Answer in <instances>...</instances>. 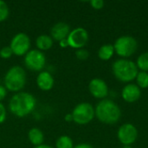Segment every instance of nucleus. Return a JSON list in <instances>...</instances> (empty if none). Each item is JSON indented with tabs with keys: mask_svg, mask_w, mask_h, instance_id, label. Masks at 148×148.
Masks as SVG:
<instances>
[{
	"mask_svg": "<svg viewBox=\"0 0 148 148\" xmlns=\"http://www.w3.org/2000/svg\"><path fill=\"white\" fill-rule=\"evenodd\" d=\"M136 66L140 71L148 72V52H144L139 56L136 62Z\"/></svg>",
	"mask_w": 148,
	"mask_h": 148,
	"instance_id": "6ab92c4d",
	"label": "nucleus"
},
{
	"mask_svg": "<svg viewBox=\"0 0 148 148\" xmlns=\"http://www.w3.org/2000/svg\"><path fill=\"white\" fill-rule=\"evenodd\" d=\"M28 139L32 145H34L35 147H37L43 143L44 135H43L42 131L40 128L32 127L28 132Z\"/></svg>",
	"mask_w": 148,
	"mask_h": 148,
	"instance_id": "dca6fc26",
	"label": "nucleus"
},
{
	"mask_svg": "<svg viewBox=\"0 0 148 148\" xmlns=\"http://www.w3.org/2000/svg\"><path fill=\"white\" fill-rule=\"evenodd\" d=\"M117 138L123 146H131L138 139V130L132 123H125L119 127Z\"/></svg>",
	"mask_w": 148,
	"mask_h": 148,
	"instance_id": "1a4fd4ad",
	"label": "nucleus"
},
{
	"mask_svg": "<svg viewBox=\"0 0 148 148\" xmlns=\"http://www.w3.org/2000/svg\"><path fill=\"white\" fill-rule=\"evenodd\" d=\"M45 55L38 49H30L24 56V65L30 71L41 72L45 67Z\"/></svg>",
	"mask_w": 148,
	"mask_h": 148,
	"instance_id": "0eeeda50",
	"label": "nucleus"
},
{
	"mask_svg": "<svg viewBox=\"0 0 148 148\" xmlns=\"http://www.w3.org/2000/svg\"><path fill=\"white\" fill-rule=\"evenodd\" d=\"M73 121L78 125H87L95 116V108L88 102H81L77 104L72 111Z\"/></svg>",
	"mask_w": 148,
	"mask_h": 148,
	"instance_id": "423d86ee",
	"label": "nucleus"
},
{
	"mask_svg": "<svg viewBox=\"0 0 148 148\" xmlns=\"http://www.w3.org/2000/svg\"><path fill=\"white\" fill-rule=\"evenodd\" d=\"M10 14V10H9V7L8 4L3 1L0 0V22H3L5 21Z\"/></svg>",
	"mask_w": 148,
	"mask_h": 148,
	"instance_id": "412c9836",
	"label": "nucleus"
},
{
	"mask_svg": "<svg viewBox=\"0 0 148 148\" xmlns=\"http://www.w3.org/2000/svg\"><path fill=\"white\" fill-rule=\"evenodd\" d=\"M10 47L13 55L16 56H25L30 50V38L26 33L19 32L12 37Z\"/></svg>",
	"mask_w": 148,
	"mask_h": 148,
	"instance_id": "6e6552de",
	"label": "nucleus"
},
{
	"mask_svg": "<svg viewBox=\"0 0 148 148\" xmlns=\"http://www.w3.org/2000/svg\"><path fill=\"white\" fill-rule=\"evenodd\" d=\"M59 45H60V47L62 48V49H65V48L69 47V42H68L67 38H66V39H63V40H62V41H60V42H59Z\"/></svg>",
	"mask_w": 148,
	"mask_h": 148,
	"instance_id": "cd10ccee",
	"label": "nucleus"
},
{
	"mask_svg": "<svg viewBox=\"0 0 148 148\" xmlns=\"http://www.w3.org/2000/svg\"><path fill=\"white\" fill-rule=\"evenodd\" d=\"M53 41L54 40L52 39L50 36L42 34L37 36L36 40V45L38 50L43 52L51 49V47L53 46Z\"/></svg>",
	"mask_w": 148,
	"mask_h": 148,
	"instance_id": "2eb2a0df",
	"label": "nucleus"
},
{
	"mask_svg": "<svg viewBox=\"0 0 148 148\" xmlns=\"http://www.w3.org/2000/svg\"><path fill=\"white\" fill-rule=\"evenodd\" d=\"M136 85L141 88H148V72L140 71L136 76Z\"/></svg>",
	"mask_w": 148,
	"mask_h": 148,
	"instance_id": "aec40b11",
	"label": "nucleus"
},
{
	"mask_svg": "<svg viewBox=\"0 0 148 148\" xmlns=\"http://www.w3.org/2000/svg\"><path fill=\"white\" fill-rule=\"evenodd\" d=\"M13 52L10 46H4L0 49V57L3 59H9L12 56Z\"/></svg>",
	"mask_w": 148,
	"mask_h": 148,
	"instance_id": "5701e85b",
	"label": "nucleus"
},
{
	"mask_svg": "<svg viewBox=\"0 0 148 148\" xmlns=\"http://www.w3.org/2000/svg\"><path fill=\"white\" fill-rule=\"evenodd\" d=\"M90 94L96 99L104 100L108 95L109 90L106 82L101 78H94L88 83Z\"/></svg>",
	"mask_w": 148,
	"mask_h": 148,
	"instance_id": "9b49d317",
	"label": "nucleus"
},
{
	"mask_svg": "<svg viewBox=\"0 0 148 148\" xmlns=\"http://www.w3.org/2000/svg\"><path fill=\"white\" fill-rule=\"evenodd\" d=\"M27 77L25 70L20 66L11 67L5 74L3 82L7 90L14 93L21 92L26 84Z\"/></svg>",
	"mask_w": 148,
	"mask_h": 148,
	"instance_id": "20e7f679",
	"label": "nucleus"
},
{
	"mask_svg": "<svg viewBox=\"0 0 148 148\" xmlns=\"http://www.w3.org/2000/svg\"><path fill=\"white\" fill-rule=\"evenodd\" d=\"M6 115H7L6 108H5L4 105L2 102H0V124L3 123L5 121Z\"/></svg>",
	"mask_w": 148,
	"mask_h": 148,
	"instance_id": "393cba45",
	"label": "nucleus"
},
{
	"mask_svg": "<svg viewBox=\"0 0 148 148\" xmlns=\"http://www.w3.org/2000/svg\"><path fill=\"white\" fill-rule=\"evenodd\" d=\"M75 56L81 61H85L89 57V52L86 49H79L75 51Z\"/></svg>",
	"mask_w": 148,
	"mask_h": 148,
	"instance_id": "4be33fe9",
	"label": "nucleus"
},
{
	"mask_svg": "<svg viewBox=\"0 0 148 148\" xmlns=\"http://www.w3.org/2000/svg\"><path fill=\"white\" fill-rule=\"evenodd\" d=\"M35 96L28 92L16 93L9 101V110L15 116L23 118L29 114L36 108Z\"/></svg>",
	"mask_w": 148,
	"mask_h": 148,
	"instance_id": "f257e3e1",
	"label": "nucleus"
},
{
	"mask_svg": "<svg viewBox=\"0 0 148 148\" xmlns=\"http://www.w3.org/2000/svg\"><path fill=\"white\" fill-rule=\"evenodd\" d=\"M114 48V52L119 56L127 59L136 52L138 49V42L131 36H121L115 40Z\"/></svg>",
	"mask_w": 148,
	"mask_h": 148,
	"instance_id": "39448f33",
	"label": "nucleus"
},
{
	"mask_svg": "<svg viewBox=\"0 0 148 148\" xmlns=\"http://www.w3.org/2000/svg\"><path fill=\"white\" fill-rule=\"evenodd\" d=\"M114 48L112 44H104L98 50V57L102 61L110 60L114 55Z\"/></svg>",
	"mask_w": 148,
	"mask_h": 148,
	"instance_id": "f3484780",
	"label": "nucleus"
},
{
	"mask_svg": "<svg viewBox=\"0 0 148 148\" xmlns=\"http://www.w3.org/2000/svg\"><path fill=\"white\" fill-rule=\"evenodd\" d=\"M122 148H133L131 146H123Z\"/></svg>",
	"mask_w": 148,
	"mask_h": 148,
	"instance_id": "7c9ffc66",
	"label": "nucleus"
},
{
	"mask_svg": "<svg viewBox=\"0 0 148 148\" xmlns=\"http://www.w3.org/2000/svg\"><path fill=\"white\" fill-rule=\"evenodd\" d=\"M64 120L65 121L67 122H70V121H73V116H72V114H68L65 115L64 117Z\"/></svg>",
	"mask_w": 148,
	"mask_h": 148,
	"instance_id": "c85d7f7f",
	"label": "nucleus"
},
{
	"mask_svg": "<svg viewBox=\"0 0 148 148\" xmlns=\"http://www.w3.org/2000/svg\"><path fill=\"white\" fill-rule=\"evenodd\" d=\"M74 142L68 135L60 136L56 141V148H74Z\"/></svg>",
	"mask_w": 148,
	"mask_h": 148,
	"instance_id": "a211bd4d",
	"label": "nucleus"
},
{
	"mask_svg": "<svg viewBox=\"0 0 148 148\" xmlns=\"http://www.w3.org/2000/svg\"><path fill=\"white\" fill-rule=\"evenodd\" d=\"M90 4L95 10H101L104 7L105 3L103 0H92L90 1Z\"/></svg>",
	"mask_w": 148,
	"mask_h": 148,
	"instance_id": "b1692460",
	"label": "nucleus"
},
{
	"mask_svg": "<svg viewBox=\"0 0 148 148\" xmlns=\"http://www.w3.org/2000/svg\"><path fill=\"white\" fill-rule=\"evenodd\" d=\"M112 71L114 77L122 82H130L136 79L139 69L136 63L129 59L116 60L112 66Z\"/></svg>",
	"mask_w": 148,
	"mask_h": 148,
	"instance_id": "7ed1b4c3",
	"label": "nucleus"
},
{
	"mask_svg": "<svg viewBox=\"0 0 148 148\" xmlns=\"http://www.w3.org/2000/svg\"><path fill=\"white\" fill-rule=\"evenodd\" d=\"M35 148H54L51 146H49V145H45V144H42L40 146H37V147H35Z\"/></svg>",
	"mask_w": 148,
	"mask_h": 148,
	"instance_id": "c756f323",
	"label": "nucleus"
},
{
	"mask_svg": "<svg viewBox=\"0 0 148 148\" xmlns=\"http://www.w3.org/2000/svg\"><path fill=\"white\" fill-rule=\"evenodd\" d=\"M96 118L104 124L114 125L121 118V110L120 107L112 100L104 99L98 102L95 108Z\"/></svg>",
	"mask_w": 148,
	"mask_h": 148,
	"instance_id": "f03ea898",
	"label": "nucleus"
},
{
	"mask_svg": "<svg viewBox=\"0 0 148 148\" xmlns=\"http://www.w3.org/2000/svg\"><path fill=\"white\" fill-rule=\"evenodd\" d=\"M37 87L42 91H49L53 88L55 80L49 71H41L36 77Z\"/></svg>",
	"mask_w": 148,
	"mask_h": 148,
	"instance_id": "4468645a",
	"label": "nucleus"
},
{
	"mask_svg": "<svg viewBox=\"0 0 148 148\" xmlns=\"http://www.w3.org/2000/svg\"><path fill=\"white\" fill-rule=\"evenodd\" d=\"M141 96V89L134 83L127 84L121 90V97L127 103L137 101Z\"/></svg>",
	"mask_w": 148,
	"mask_h": 148,
	"instance_id": "f8f14e48",
	"label": "nucleus"
},
{
	"mask_svg": "<svg viewBox=\"0 0 148 148\" xmlns=\"http://www.w3.org/2000/svg\"><path fill=\"white\" fill-rule=\"evenodd\" d=\"M69 47L73 49H83L88 42V32L82 27H77L70 31L67 37Z\"/></svg>",
	"mask_w": 148,
	"mask_h": 148,
	"instance_id": "9d476101",
	"label": "nucleus"
},
{
	"mask_svg": "<svg viewBox=\"0 0 148 148\" xmlns=\"http://www.w3.org/2000/svg\"><path fill=\"white\" fill-rule=\"evenodd\" d=\"M7 95V89L3 85H0V102L5 99Z\"/></svg>",
	"mask_w": 148,
	"mask_h": 148,
	"instance_id": "a878e982",
	"label": "nucleus"
},
{
	"mask_svg": "<svg viewBox=\"0 0 148 148\" xmlns=\"http://www.w3.org/2000/svg\"><path fill=\"white\" fill-rule=\"evenodd\" d=\"M70 26L64 23V22H58L56 24L53 25L50 30V36L52 37L53 40L56 41H62L63 39H66L70 33Z\"/></svg>",
	"mask_w": 148,
	"mask_h": 148,
	"instance_id": "ddd939ff",
	"label": "nucleus"
},
{
	"mask_svg": "<svg viewBox=\"0 0 148 148\" xmlns=\"http://www.w3.org/2000/svg\"><path fill=\"white\" fill-rule=\"evenodd\" d=\"M74 148H94V147L91 146L90 144H88V143H81V144L75 146Z\"/></svg>",
	"mask_w": 148,
	"mask_h": 148,
	"instance_id": "bb28decb",
	"label": "nucleus"
}]
</instances>
